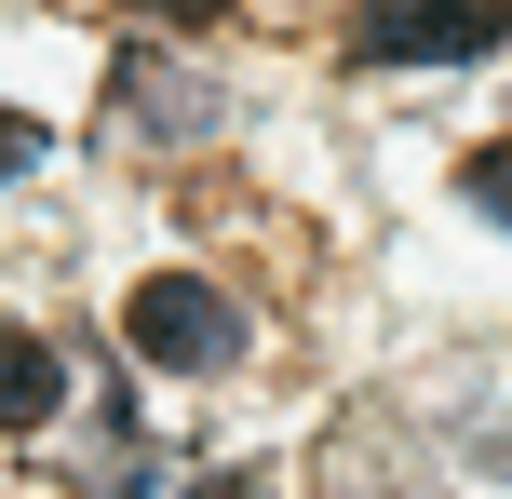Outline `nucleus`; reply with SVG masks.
<instances>
[{
  "instance_id": "obj_1",
  "label": "nucleus",
  "mask_w": 512,
  "mask_h": 499,
  "mask_svg": "<svg viewBox=\"0 0 512 499\" xmlns=\"http://www.w3.org/2000/svg\"><path fill=\"white\" fill-rule=\"evenodd\" d=\"M122 338L149 351V365H176V378H203V365H230L243 351V311L203 284V270H149V284L122 297Z\"/></svg>"
},
{
  "instance_id": "obj_2",
  "label": "nucleus",
  "mask_w": 512,
  "mask_h": 499,
  "mask_svg": "<svg viewBox=\"0 0 512 499\" xmlns=\"http://www.w3.org/2000/svg\"><path fill=\"white\" fill-rule=\"evenodd\" d=\"M512 41V0H378L351 27L364 68H459V54H499Z\"/></svg>"
},
{
  "instance_id": "obj_3",
  "label": "nucleus",
  "mask_w": 512,
  "mask_h": 499,
  "mask_svg": "<svg viewBox=\"0 0 512 499\" xmlns=\"http://www.w3.org/2000/svg\"><path fill=\"white\" fill-rule=\"evenodd\" d=\"M54 405H68V365H54V338H27V324L0 311V432H41Z\"/></svg>"
},
{
  "instance_id": "obj_4",
  "label": "nucleus",
  "mask_w": 512,
  "mask_h": 499,
  "mask_svg": "<svg viewBox=\"0 0 512 499\" xmlns=\"http://www.w3.org/2000/svg\"><path fill=\"white\" fill-rule=\"evenodd\" d=\"M472 203H486L499 230H512V149H472Z\"/></svg>"
},
{
  "instance_id": "obj_5",
  "label": "nucleus",
  "mask_w": 512,
  "mask_h": 499,
  "mask_svg": "<svg viewBox=\"0 0 512 499\" xmlns=\"http://www.w3.org/2000/svg\"><path fill=\"white\" fill-rule=\"evenodd\" d=\"M203 499H270V459H216V473H203Z\"/></svg>"
},
{
  "instance_id": "obj_6",
  "label": "nucleus",
  "mask_w": 512,
  "mask_h": 499,
  "mask_svg": "<svg viewBox=\"0 0 512 499\" xmlns=\"http://www.w3.org/2000/svg\"><path fill=\"white\" fill-rule=\"evenodd\" d=\"M27 162H41V122H27V108H0V176H27Z\"/></svg>"
},
{
  "instance_id": "obj_7",
  "label": "nucleus",
  "mask_w": 512,
  "mask_h": 499,
  "mask_svg": "<svg viewBox=\"0 0 512 499\" xmlns=\"http://www.w3.org/2000/svg\"><path fill=\"white\" fill-rule=\"evenodd\" d=\"M135 14H162V27H216L230 0H135Z\"/></svg>"
}]
</instances>
